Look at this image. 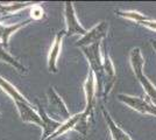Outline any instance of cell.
Wrapping results in <instances>:
<instances>
[{
    "mask_svg": "<svg viewBox=\"0 0 156 140\" xmlns=\"http://www.w3.org/2000/svg\"><path fill=\"white\" fill-rule=\"evenodd\" d=\"M48 98H49V104L51 106V110L54 113L59 114L61 117H64L65 119L70 118V113L68 111V109L65 106V104L63 103V100L61 99L57 93L55 92L54 88H49L48 90Z\"/></svg>",
    "mask_w": 156,
    "mask_h": 140,
    "instance_id": "obj_8",
    "label": "cell"
},
{
    "mask_svg": "<svg viewBox=\"0 0 156 140\" xmlns=\"http://www.w3.org/2000/svg\"><path fill=\"white\" fill-rule=\"evenodd\" d=\"M141 25L144 27H147V28H149V29L156 31V21L153 20V19H149V20H147V21H143V22H141Z\"/></svg>",
    "mask_w": 156,
    "mask_h": 140,
    "instance_id": "obj_16",
    "label": "cell"
},
{
    "mask_svg": "<svg viewBox=\"0 0 156 140\" xmlns=\"http://www.w3.org/2000/svg\"><path fill=\"white\" fill-rule=\"evenodd\" d=\"M32 16L33 19H41L43 16V11L39 5H34L32 8Z\"/></svg>",
    "mask_w": 156,
    "mask_h": 140,
    "instance_id": "obj_15",
    "label": "cell"
},
{
    "mask_svg": "<svg viewBox=\"0 0 156 140\" xmlns=\"http://www.w3.org/2000/svg\"><path fill=\"white\" fill-rule=\"evenodd\" d=\"M115 13L119 15V16H122V18H126V19H129V20H134L141 23L143 21H147L151 19L149 16H146L143 14L139 13V12H135V11H127V12H124V11H118Z\"/></svg>",
    "mask_w": 156,
    "mask_h": 140,
    "instance_id": "obj_13",
    "label": "cell"
},
{
    "mask_svg": "<svg viewBox=\"0 0 156 140\" xmlns=\"http://www.w3.org/2000/svg\"><path fill=\"white\" fill-rule=\"evenodd\" d=\"M129 61L132 68H133V71L136 76L137 81L140 82V84L142 85L144 92L147 93L149 100L156 105V88L155 85L150 82L147 76L143 74V66H144V59H143L142 54L140 48H134L132 49L129 55Z\"/></svg>",
    "mask_w": 156,
    "mask_h": 140,
    "instance_id": "obj_1",
    "label": "cell"
},
{
    "mask_svg": "<svg viewBox=\"0 0 156 140\" xmlns=\"http://www.w3.org/2000/svg\"><path fill=\"white\" fill-rule=\"evenodd\" d=\"M0 87L1 89L4 90V91H6L11 97H12V99L14 100V103L15 104H20V103H29L28 100L21 95V93L15 89V88L11 84V83H8L6 80H4L1 76H0Z\"/></svg>",
    "mask_w": 156,
    "mask_h": 140,
    "instance_id": "obj_11",
    "label": "cell"
},
{
    "mask_svg": "<svg viewBox=\"0 0 156 140\" xmlns=\"http://www.w3.org/2000/svg\"><path fill=\"white\" fill-rule=\"evenodd\" d=\"M19 113L21 116V119L27 123H34L37 124L43 128V120L41 118V116L39 113H36L34 110L30 103H20L16 104Z\"/></svg>",
    "mask_w": 156,
    "mask_h": 140,
    "instance_id": "obj_7",
    "label": "cell"
},
{
    "mask_svg": "<svg viewBox=\"0 0 156 140\" xmlns=\"http://www.w3.org/2000/svg\"><path fill=\"white\" fill-rule=\"evenodd\" d=\"M107 31H108V25L105 21H101L100 23H98L97 26L93 27L91 31H89L85 34L84 36L76 43V46L84 48V47H89L91 45H94V43H99L106 36Z\"/></svg>",
    "mask_w": 156,
    "mask_h": 140,
    "instance_id": "obj_4",
    "label": "cell"
},
{
    "mask_svg": "<svg viewBox=\"0 0 156 140\" xmlns=\"http://www.w3.org/2000/svg\"><path fill=\"white\" fill-rule=\"evenodd\" d=\"M103 113H104V116H105V120H106L107 126H108V128H110L113 140H132L129 138V135L126 133L124 130H121V128L114 123V120L111 118L110 113L106 112L105 109H103Z\"/></svg>",
    "mask_w": 156,
    "mask_h": 140,
    "instance_id": "obj_10",
    "label": "cell"
},
{
    "mask_svg": "<svg viewBox=\"0 0 156 140\" xmlns=\"http://www.w3.org/2000/svg\"><path fill=\"white\" fill-rule=\"evenodd\" d=\"M118 99L120 102L125 103L126 105L132 107L133 110H135L137 112L142 114H154L156 116V105H154L150 100H143L139 97L129 96V95H124L120 93L118 96Z\"/></svg>",
    "mask_w": 156,
    "mask_h": 140,
    "instance_id": "obj_3",
    "label": "cell"
},
{
    "mask_svg": "<svg viewBox=\"0 0 156 140\" xmlns=\"http://www.w3.org/2000/svg\"><path fill=\"white\" fill-rule=\"evenodd\" d=\"M64 36V32H59L54 41L50 53H49V57H48V69L50 73L56 74L57 73V67H56V62L58 59L59 52H61V46H62V38Z\"/></svg>",
    "mask_w": 156,
    "mask_h": 140,
    "instance_id": "obj_9",
    "label": "cell"
},
{
    "mask_svg": "<svg viewBox=\"0 0 156 140\" xmlns=\"http://www.w3.org/2000/svg\"><path fill=\"white\" fill-rule=\"evenodd\" d=\"M100 42L99 43H94L89 47H84L83 53L85 54L86 59L89 60L90 67L94 74V76L98 78V87L101 90V83H103V73H104V67H103V59L100 56Z\"/></svg>",
    "mask_w": 156,
    "mask_h": 140,
    "instance_id": "obj_2",
    "label": "cell"
},
{
    "mask_svg": "<svg viewBox=\"0 0 156 140\" xmlns=\"http://www.w3.org/2000/svg\"><path fill=\"white\" fill-rule=\"evenodd\" d=\"M65 21H66V35H82L84 36L87 31L78 22L72 2H65Z\"/></svg>",
    "mask_w": 156,
    "mask_h": 140,
    "instance_id": "obj_5",
    "label": "cell"
},
{
    "mask_svg": "<svg viewBox=\"0 0 156 140\" xmlns=\"http://www.w3.org/2000/svg\"><path fill=\"white\" fill-rule=\"evenodd\" d=\"M96 76L92 70L89 71L87 75V80L84 84L85 93H86V109H85V113L87 114L89 117L92 116L93 112V107H94V100H96Z\"/></svg>",
    "mask_w": 156,
    "mask_h": 140,
    "instance_id": "obj_6",
    "label": "cell"
},
{
    "mask_svg": "<svg viewBox=\"0 0 156 140\" xmlns=\"http://www.w3.org/2000/svg\"><path fill=\"white\" fill-rule=\"evenodd\" d=\"M28 22H29V20L25 21V22H22V23L14 25V26H2V25H0V42L4 45L5 48L8 47V39H9V36H11L14 32H16L18 29H20L21 27H23L25 25H27Z\"/></svg>",
    "mask_w": 156,
    "mask_h": 140,
    "instance_id": "obj_12",
    "label": "cell"
},
{
    "mask_svg": "<svg viewBox=\"0 0 156 140\" xmlns=\"http://www.w3.org/2000/svg\"><path fill=\"white\" fill-rule=\"evenodd\" d=\"M153 47L155 48V50H156V42H154V43H153Z\"/></svg>",
    "mask_w": 156,
    "mask_h": 140,
    "instance_id": "obj_17",
    "label": "cell"
},
{
    "mask_svg": "<svg viewBox=\"0 0 156 140\" xmlns=\"http://www.w3.org/2000/svg\"><path fill=\"white\" fill-rule=\"evenodd\" d=\"M0 61H4V62H7V63H9V64H12L13 67H15L16 69H19L21 71H23L25 70V68L22 67L21 64H20L18 61L15 60L14 57H12L9 54L5 52V48H4V45L0 42Z\"/></svg>",
    "mask_w": 156,
    "mask_h": 140,
    "instance_id": "obj_14",
    "label": "cell"
}]
</instances>
